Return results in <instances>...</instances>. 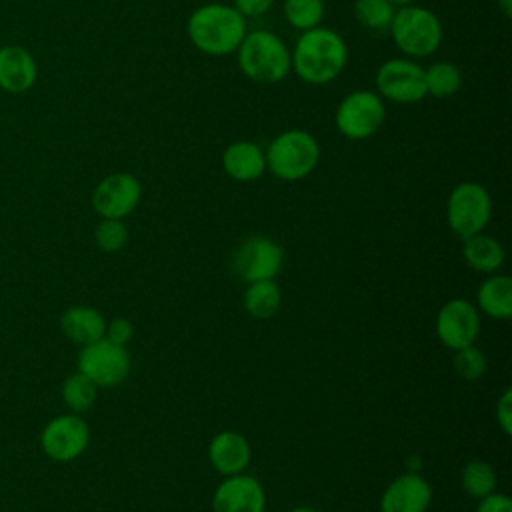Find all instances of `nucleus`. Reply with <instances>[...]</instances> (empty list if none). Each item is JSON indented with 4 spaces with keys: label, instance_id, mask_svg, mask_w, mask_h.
<instances>
[{
    "label": "nucleus",
    "instance_id": "obj_25",
    "mask_svg": "<svg viewBox=\"0 0 512 512\" xmlns=\"http://www.w3.org/2000/svg\"><path fill=\"white\" fill-rule=\"evenodd\" d=\"M496 472L484 460H470L460 472V486L472 498H484L496 488Z\"/></svg>",
    "mask_w": 512,
    "mask_h": 512
},
{
    "label": "nucleus",
    "instance_id": "obj_36",
    "mask_svg": "<svg viewBox=\"0 0 512 512\" xmlns=\"http://www.w3.org/2000/svg\"><path fill=\"white\" fill-rule=\"evenodd\" d=\"M396 8H400V6H406V4H412L414 0H390Z\"/></svg>",
    "mask_w": 512,
    "mask_h": 512
},
{
    "label": "nucleus",
    "instance_id": "obj_16",
    "mask_svg": "<svg viewBox=\"0 0 512 512\" xmlns=\"http://www.w3.org/2000/svg\"><path fill=\"white\" fill-rule=\"evenodd\" d=\"M38 80V64L30 50L20 44L0 46V90L24 94Z\"/></svg>",
    "mask_w": 512,
    "mask_h": 512
},
{
    "label": "nucleus",
    "instance_id": "obj_34",
    "mask_svg": "<svg viewBox=\"0 0 512 512\" xmlns=\"http://www.w3.org/2000/svg\"><path fill=\"white\" fill-rule=\"evenodd\" d=\"M498 2V8H500V12L508 18L510 14H512V0H496Z\"/></svg>",
    "mask_w": 512,
    "mask_h": 512
},
{
    "label": "nucleus",
    "instance_id": "obj_7",
    "mask_svg": "<svg viewBox=\"0 0 512 512\" xmlns=\"http://www.w3.org/2000/svg\"><path fill=\"white\" fill-rule=\"evenodd\" d=\"M386 120V106L378 92L354 90L346 94L334 114L338 132L348 140H366L374 136Z\"/></svg>",
    "mask_w": 512,
    "mask_h": 512
},
{
    "label": "nucleus",
    "instance_id": "obj_20",
    "mask_svg": "<svg viewBox=\"0 0 512 512\" xmlns=\"http://www.w3.org/2000/svg\"><path fill=\"white\" fill-rule=\"evenodd\" d=\"M462 256L466 264L482 274H494L504 264V248L502 244L484 232L472 234L462 240Z\"/></svg>",
    "mask_w": 512,
    "mask_h": 512
},
{
    "label": "nucleus",
    "instance_id": "obj_19",
    "mask_svg": "<svg viewBox=\"0 0 512 512\" xmlns=\"http://www.w3.org/2000/svg\"><path fill=\"white\" fill-rule=\"evenodd\" d=\"M60 330L70 342L84 346L104 336L106 320L92 306H70L60 316Z\"/></svg>",
    "mask_w": 512,
    "mask_h": 512
},
{
    "label": "nucleus",
    "instance_id": "obj_4",
    "mask_svg": "<svg viewBox=\"0 0 512 512\" xmlns=\"http://www.w3.org/2000/svg\"><path fill=\"white\" fill-rule=\"evenodd\" d=\"M264 156L266 170H270L272 176L284 182H296L312 174L318 166L320 144L310 132L288 128L270 140Z\"/></svg>",
    "mask_w": 512,
    "mask_h": 512
},
{
    "label": "nucleus",
    "instance_id": "obj_10",
    "mask_svg": "<svg viewBox=\"0 0 512 512\" xmlns=\"http://www.w3.org/2000/svg\"><path fill=\"white\" fill-rule=\"evenodd\" d=\"M90 428L82 414H60L48 420L40 432V448L54 462H72L84 454Z\"/></svg>",
    "mask_w": 512,
    "mask_h": 512
},
{
    "label": "nucleus",
    "instance_id": "obj_35",
    "mask_svg": "<svg viewBox=\"0 0 512 512\" xmlns=\"http://www.w3.org/2000/svg\"><path fill=\"white\" fill-rule=\"evenodd\" d=\"M290 512H318V510L312 508V506H296V508H292Z\"/></svg>",
    "mask_w": 512,
    "mask_h": 512
},
{
    "label": "nucleus",
    "instance_id": "obj_9",
    "mask_svg": "<svg viewBox=\"0 0 512 512\" xmlns=\"http://www.w3.org/2000/svg\"><path fill=\"white\" fill-rule=\"evenodd\" d=\"M376 88L382 100L394 104H416L428 96L424 68L406 56L390 58L378 66Z\"/></svg>",
    "mask_w": 512,
    "mask_h": 512
},
{
    "label": "nucleus",
    "instance_id": "obj_29",
    "mask_svg": "<svg viewBox=\"0 0 512 512\" xmlns=\"http://www.w3.org/2000/svg\"><path fill=\"white\" fill-rule=\"evenodd\" d=\"M454 370L460 378L464 380H478L484 376L486 372V356L480 348H476L474 344L464 346L460 350H454Z\"/></svg>",
    "mask_w": 512,
    "mask_h": 512
},
{
    "label": "nucleus",
    "instance_id": "obj_26",
    "mask_svg": "<svg viewBox=\"0 0 512 512\" xmlns=\"http://www.w3.org/2000/svg\"><path fill=\"white\" fill-rule=\"evenodd\" d=\"M324 12H326L324 0H284L282 2L284 20L300 32L320 26Z\"/></svg>",
    "mask_w": 512,
    "mask_h": 512
},
{
    "label": "nucleus",
    "instance_id": "obj_22",
    "mask_svg": "<svg viewBox=\"0 0 512 512\" xmlns=\"http://www.w3.org/2000/svg\"><path fill=\"white\" fill-rule=\"evenodd\" d=\"M282 304L280 288L274 280L250 282L244 292V308L256 320L272 318Z\"/></svg>",
    "mask_w": 512,
    "mask_h": 512
},
{
    "label": "nucleus",
    "instance_id": "obj_27",
    "mask_svg": "<svg viewBox=\"0 0 512 512\" xmlns=\"http://www.w3.org/2000/svg\"><path fill=\"white\" fill-rule=\"evenodd\" d=\"M396 6L390 0H354L356 20L372 32H388Z\"/></svg>",
    "mask_w": 512,
    "mask_h": 512
},
{
    "label": "nucleus",
    "instance_id": "obj_11",
    "mask_svg": "<svg viewBox=\"0 0 512 512\" xmlns=\"http://www.w3.org/2000/svg\"><path fill=\"white\" fill-rule=\"evenodd\" d=\"M284 262V252L278 242L268 236H250L234 252V274L250 284L258 280H274Z\"/></svg>",
    "mask_w": 512,
    "mask_h": 512
},
{
    "label": "nucleus",
    "instance_id": "obj_23",
    "mask_svg": "<svg viewBox=\"0 0 512 512\" xmlns=\"http://www.w3.org/2000/svg\"><path fill=\"white\" fill-rule=\"evenodd\" d=\"M426 94L434 98H450L462 86V70L448 60H438L432 66L424 68Z\"/></svg>",
    "mask_w": 512,
    "mask_h": 512
},
{
    "label": "nucleus",
    "instance_id": "obj_8",
    "mask_svg": "<svg viewBox=\"0 0 512 512\" xmlns=\"http://www.w3.org/2000/svg\"><path fill=\"white\" fill-rule=\"evenodd\" d=\"M78 372L88 376L98 388L118 386L130 372V354L126 346L114 344L108 338L80 346Z\"/></svg>",
    "mask_w": 512,
    "mask_h": 512
},
{
    "label": "nucleus",
    "instance_id": "obj_5",
    "mask_svg": "<svg viewBox=\"0 0 512 512\" xmlns=\"http://www.w3.org/2000/svg\"><path fill=\"white\" fill-rule=\"evenodd\" d=\"M392 42L406 58L432 56L442 44V24L438 16L418 4L396 8L388 28Z\"/></svg>",
    "mask_w": 512,
    "mask_h": 512
},
{
    "label": "nucleus",
    "instance_id": "obj_13",
    "mask_svg": "<svg viewBox=\"0 0 512 512\" xmlns=\"http://www.w3.org/2000/svg\"><path fill=\"white\" fill-rule=\"evenodd\" d=\"M436 334L440 342L450 350H460L474 344L480 334L478 308L464 298L448 300L438 310Z\"/></svg>",
    "mask_w": 512,
    "mask_h": 512
},
{
    "label": "nucleus",
    "instance_id": "obj_28",
    "mask_svg": "<svg viewBox=\"0 0 512 512\" xmlns=\"http://www.w3.org/2000/svg\"><path fill=\"white\" fill-rule=\"evenodd\" d=\"M94 242L102 252H118L128 242V228L122 220L102 218L94 228Z\"/></svg>",
    "mask_w": 512,
    "mask_h": 512
},
{
    "label": "nucleus",
    "instance_id": "obj_3",
    "mask_svg": "<svg viewBox=\"0 0 512 512\" xmlns=\"http://www.w3.org/2000/svg\"><path fill=\"white\" fill-rule=\"evenodd\" d=\"M240 72L256 84H276L292 70L290 48L270 30L246 32L236 50Z\"/></svg>",
    "mask_w": 512,
    "mask_h": 512
},
{
    "label": "nucleus",
    "instance_id": "obj_32",
    "mask_svg": "<svg viewBox=\"0 0 512 512\" xmlns=\"http://www.w3.org/2000/svg\"><path fill=\"white\" fill-rule=\"evenodd\" d=\"M274 0H232V6L244 16V18H258L264 16L272 8Z\"/></svg>",
    "mask_w": 512,
    "mask_h": 512
},
{
    "label": "nucleus",
    "instance_id": "obj_18",
    "mask_svg": "<svg viewBox=\"0 0 512 512\" xmlns=\"http://www.w3.org/2000/svg\"><path fill=\"white\" fill-rule=\"evenodd\" d=\"M222 168L236 182L258 180L266 172L264 150L252 140H236L226 146Z\"/></svg>",
    "mask_w": 512,
    "mask_h": 512
},
{
    "label": "nucleus",
    "instance_id": "obj_21",
    "mask_svg": "<svg viewBox=\"0 0 512 512\" xmlns=\"http://www.w3.org/2000/svg\"><path fill=\"white\" fill-rule=\"evenodd\" d=\"M478 308L496 320H508L512 316V280L506 274L494 272L488 276L476 294Z\"/></svg>",
    "mask_w": 512,
    "mask_h": 512
},
{
    "label": "nucleus",
    "instance_id": "obj_24",
    "mask_svg": "<svg viewBox=\"0 0 512 512\" xmlns=\"http://www.w3.org/2000/svg\"><path fill=\"white\" fill-rule=\"evenodd\" d=\"M60 394H62V402L68 406L70 412L84 414L94 406L98 396V386L82 372H74L62 382Z\"/></svg>",
    "mask_w": 512,
    "mask_h": 512
},
{
    "label": "nucleus",
    "instance_id": "obj_33",
    "mask_svg": "<svg viewBox=\"0 0 512 512\" xmlns=\"http://www.w3.org/2000/svg\"><path fill=\"white\" fill-rule=\"evenodd\" d=\"M476 512H512V500L506 494L492 492V494L480 498Z\"/></svg>",
    "mask_w": 512,
    "mask_h": 512
},
{
    "label": "nucleus",
    "instance_id": "obj_15",
    "mask_svg": "<svg viewBox=\"0 0 512 512\" xmlns=\"http://www.w3.org/2000/svg\"><path fill=\"white\" fill-rule=\"evenodd\" d=\"M432 502V486L418 472L396 476L380 498V512H426Z\"/></svg>",
    "mask_w": 512,
    "mask_h": 512
},
{
    "label": "nucleus",
    "instance_id": "obj_17",
    "mask_svg": "<svg viewBox=\"0 0 512 512\" xmlns=\"http://www.w3.org/2000/svg\"><path fill=\"white\" fill-rule=\"evenodd\" d=\"M250 444L234 430L218 432L208 444V460L212 468L222 476H234L248 468L250 464Z\"/></svg>",
    "mask_w": 512,
    "mask_h": 512
},
{
    "label": "nucleus",
    "instance_id": "obj_30",
    "mask_svg": "<svg viewBox=\"0 0 512 512\" xmlns=\"http://www.w3.org/2000/svg\"><path fill=\"white\" fill-rule=\"evenodd\" d=\"M132 334H134V326L128 318H114V320L106 322L104 338H108L114 344L126 346L132 340Z\"/></svg>",
    "mask_w": 512,
    "mask_h": 512
},
{
    "label": "nucleus",
    "instance_id": "obj_6",
    "mask_svg": "<svg viewBox=\"0 0 512 512\" xmlns=\"http://www.w3.org/2000/svg\"><path fill=\"white\" fill-rule=\"evenodd\" d=\"M492 216L488 190L478 182H460L452 188L446 202V220L458 238L484 232Z\"/></svg>",
    "mask_w": 512,
    "mask_h": 512
},
{
    "label": "nucleus",
    "instance_id": "obj_31",
    "mask_svg": "<svg viewBox=\"0 0 512 512\" xmlns=\"http://www.w3.org/2000/svg\"><path fill=\"white\" fill-rule=\"evenodd\" d=\"M496 420L506 436L512 434V390L506 388L496 400Z\"/></svg>",
    "mask_w": 512,
    "mask_h": 512
},
{
    "label": "nucleus",
    "instance_id": "obj_14",
    "mask_svg": "<svg viewBox=\"0 0 512 512\" xmlns=\"http://www.w3.org/2000/svg\"><path fill=\"white\" fill-rule=\"evenodd\" d=\"M266 494L250 474L224 476L212 496V512H264Z\"/></svg>",
    "mask_w": 512,
    "mask_h": 512
},
{
    "label": "nucleus",
    "instance_id": "obj_2",
    "mask_svg": "<svg viewBox=\"0 0 512 512\" xmlns=\"http://www.w3.org/2000/svg\"><path fill=\"white\" fill-rule=\"evenodd\" d=\"M246 32V18L232 4L220 2L198 6L186 22L190 42L208 56L234 54Z\"/></svg>",
    "mask_w": 512,
    "mask_h": 512
},
{
    "label": "nucleus",
    "instance_id": "obj_12",
    "mask_svg": "<svg viewBox=\"0 0 512 512\" xmlns=\"http://www.w3.org/2000/svg\"><path fill=\"white\" fill-rule=\"evenodd\" d=\"M142 198V184L130 172H112L92 190V208L100 218L124 220L136 210Z\"/></svg>",
    "mask_w": 512,
    "mask_h": 512
},
{
    "label": "nucleus",
    "instance_id": "obj_1",
    "mask_svg": "<svg viewBox=\"0 0 512 512\" xmlns=\"http://www.w3.org/2000/svg\"><path fill=\"white\" fill-rule=\"evenodd\" d=\"M292 70L300 80L312 86L330 84L340 76L348 62V46L344 38L326 26L300 32L290 50Z\"/></svg>",
    "mask_w": 512,
    "mask_h": 512
}]
</instances>
